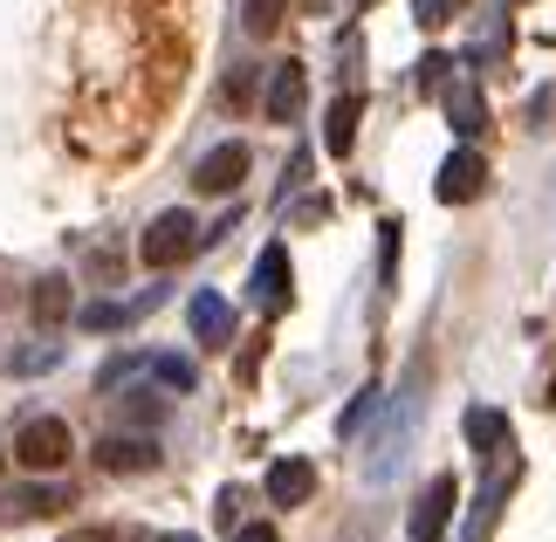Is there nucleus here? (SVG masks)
Segmentation results:
<instances>
[{"mask_svg": "<svg viewBox=\"0 0 556 542\" xmlns=\"http://www.w3.org/2000/svg\"><path fill=\"white\" fill-rule=\"evenodd\" d=\"M371 412H378V392H357V405L344 412V440H351V432H357V426L371 419Z\"/></svg>", "mask_w": 556, "mask_h": 542, "instance_id": "nucleus-23", "label": "nucleus"}, {"mask_svg": "<svg viewBox=\"0 0 556 542\" xmlns=\"http://www.w3.org/2000/svg\"><path fill=\"white\" fill-rule=\"evenodd\" d=\"M495 55H508V14H488L475 28V62H495Z\"/></svg>", "mask_w": 556, "mask_h": 542, "instance_id": "nucleus-18", "label": "nucleus"}, {"mask_svg": "<svg viewBox=\"0 0 556 542\" xmlns=\"http://www.w3.org/2000/svg\"><path fill=\"white\" fill-rule=\"evenodd\" d=\"M309 494H316V467L303 461V453H289V461L268 467V502L275 508H303Z\"/></svg>", "mask_w": 556, "mask_h": 542, "instance_id": "nucleus-7", "label": "nucleus"}, {"mask_svg": "<svg viewBox=\"0 0 556 542\" xmlns=\"http://www.w3.org/2000/svg\"><path fill=\"white\" fill-rule=\"evenodd\" d=\"M454 502H460L454 474H440V481L419 494V508H413V542H440V529H446V515H454Z\"/></svg>", "mask_w": 556, "mask_h": 542, "instance_id": "nucleus-9", "label": "nucleus"}, {"mask_svg": "<svg viewBox=\"0 0 556 542\" xmlns=\"http://www.w3.org/2000/svg\"><path fill=\"white\" fill-rule=\"evenodd\" d=\"M508 488H516V467H508V474H495V481L481 488V502H475V515H467V542H481L488 529H495V508L508 502Z\"/></svg>", "mask_w": 556, "mask_h": 542, "instance_id": "nucleus-16", "label": "nucleus"}, {"mask_svg": "<svg viewBox=\"0 0 556 542\" xmlns=\"http://www.w3.org/2000/svg\"><path fill=\"white\" fill-rule=\"evenodd\" d=\"M165 542H200V535H165Z\"/></svg>", "mask_w": 556, "mask_h": 542, "instance_id": "nucleus-25", "label": "nucleus"}, {"mask_svg": "<svg viewBox=\"0 0 556 542\" xmlns=\"http://www.w3.org/2000/svg\"><path fill=\"white\" fill-rule=\"evenodd\" d=\"M282 8H289V0H248V35H275V28H282Z\"/></svg>", "mask_w": 556, "mask_h": 542, "instance_id": "nucleus-19", "label": "nucleus"}, {"mask_svg": "<svg viewBox=\"0 0 556 542\" xmlns=\"http://www.w3.org/2000/svg\"><path fill=\"white\" fill-rule=\"evenodd\" d=\"M233 542H275V529L268 522H248V529H233Z\"/></svg>", "mask_w": 556, "mask_h": 542, "instance_id": "nucleus-24", "label": "nucleus"}, {"mask_svg": "<svg viewBox=\"0 0 556 542\" xmlns=\"http://www.w3.org/2000/svg\"><path fill=\"white\" fill-rule=\"evenodd\" d=\"M97 461L111 467V474H144V467H159V446L152 440H103Z\"/></svg>", "mask_w": 556, "mask_h": 542, "instance_id": "nucleus-15", "label": "nucleus"}, {"mask_svg": "<svg viewBox=\"0 0 556 542\" xmlns=\"http://www.w3.org/2000/svg\"><path fill=\"white\" fill-rule=\"evenodd\" d=\"M186 323H192V337L200 343H227L233 337V310H227V295H213V289H200L186 302Z\"/></svg>", "mask_w": 556, "mask_h": 542, "instance_id": "nucleus-10", "label": "nucleus"}, {"mask_svg": "<svg viewBox=\"0 0 556 542\" xmlns=\"http://www.w3.org/2000/svg\"><path fill=\"white\" fill-rule=\"evenodd\" d=\"M413 419H419V392H405V405L392 412V426H384V440H378V453H371V481L384 488V481H392V474H399V461H405V440H413Z\"/></svg>", "mask_w": 556, "mask_h": 542, "instance_id": "nucleus-5", "label": "nucleus"}, {"mask_svg": "<svg viewBox=\"0 0 556 542\" xmlns=\"http://www.w3.org/2000/svg\"><path fill=\"white\" fill-rule=\"evenodd\" d=\"M248 179V144H213L206 159H200V172H192V186L200 192H233Z\"/></svg>", "mask_w": 556, "mask_h": 542, "instance_id": "nucleus-8", "label": "nucleus"}, {"mask_svg": "<svg viewBox=\"0 0 556 542\" xmlns=\"http://www.w3.org/2000/svg\"><path fill=\"white\" fill-rule=\"evenodd\" d=\"M303 97H309V76H303V62H275V76H268V97H262L268 124H295V117H303Z\"/></svg>", "mask_w": 556, "mask_h": 542, "instance_id": "nucleus-6", "label": "nucleus"}, {"mask_svg": "<svg viewBox=\"0 0 556 542\" xmlns=\"http://www.w3.org/2000/svg\"><path fill=\"white\" fill-rule=\"evenodd\" d=\"M200 248V227H192V213L186 206H173V213H159L152 227H144V268H173V262H186V254Z\"/></svg>", "mask_w": 556, "mask_h": 542, "instance_id": "nucleus-2", "label": "nucleus"}, {"mask_svg": "<svg viewBox=\"0 0 556 542\" xmlns=\"http://www.w3.org/2000/svg\"><path fill=\"white\" fill-rule=\"evenodd\" d=\"M152 378L165 385V392H192V364L186 357H152Z\"/></svg>", "mask_w": 556, "mask_h": 542, "instance_id": "nucleus-20", "label": "nucleus"}, {"mask_svg": "<svg viewBox=\"0 0 556 542\" xmlns=\"http://www.w3.org/2000/svg\"><path fill=\"white\" fill-rule=\"evenodd\" d=\"M35 316L41 323H62V316H70V281H62V275L35 281Z\"/></svg>", "mask_w": 556, "mask_h": 542, "instance_id": "nucleus-17", "label": "nucleus"}, {"mask_svg": "<svg viewBox=\"0 0 556 542\" xmlns=\"http://www.w3.org/2000/svg\"><path fill=\"white\" fill-rule=\"evenodd\" d=\"M289 281H295V275H289V248H282V241H268V248H262V262H254V275H248L254 310H262V316H282V310H289V295H295Z\"/></svg>", "mask_w": 556, "mask_h": 542, "instance_id": "nucleus-3", "label": "nucleus"}, {"mask_svg": "<svg viewBox=\"0 0 556 542\" xmlns=\"http://www.w3.org/2000/svg\"><path fill=\"white\" fill-rule=\"evenodd\" d=\"M159 295H165V289L138 295V302H90V310H76V323H83V330H124V323H131V316L159 310Z\"/></svg>", "mask_w": 556, "mask_h": 542, "instance_id": "nucleus-14", "label": "nucleus"}, {"mask_svg": "<svg viewBox=\"0 0 556 542\" xmlns=\"http://www.w3.org/2000/svg\"><path fill=\"white\" fill-rule=\"evenodd\" d=\"M446 70H454L446 55H426V62H419V90H446Z\"/></svg>", "mask_w": 556, "mask_h": 542, "instance_id": "nucleus-22", "label": "nucleus"}, {"mask_svg": "<svg viewBox=\"0 0 556 542\" xmlns=\"http://www.w3.org/2000/svg\"><path fill=\"white\" fill-rule=\"evenodd\" d=\"M446 124H454L460 138H481V124H488V103H481V90L475 83H446Z\"/></svg>", "mask_w": 556, "mask_h": 542, "instance_id": "nucleus-13", "label": "nucleus"}, {"mask_svg": "<svg viewBox=\"0 0 556 542\" xmlns=\"http://www.w3.org/2000/svg\"><path fill=\"white\" fill-rule=\"evenodd\" d=\"M357 8H378V0H357Z\"/></svg>", "mask_w": 556, "mask_h": 542, "instance_id": "nucleus-26", "label": "nucleus"}, {"mask_svg": "<svg viewBox=\"0 0 556 542\" xmlns=\"http://www.w3.org/2000/svg\"><path fill=\"white\" fill-rule=\"evenodd\" d=\"M467 446L475 453H488V461H495V453H508V412L502 405H467Z\"/></svg>", "mask_w": 556, "mask_h": 542, "instance_id": "nucleus-11", "label": "nucleus"}, {"mask_svg": "<svg viewBox=\"0 0 556 542\" xmlns=\"http://www.w3.org/2000/svg\"><path fill=\"white\" fill-rule=\"evenodd\" d=\"M14 461L28 467V474H55L62 461H70V426L49 419V412H41V419H28V426L14 432Z\"/></svg>", "mask_w": 556, "mask_h": 542, "instance_id": "nucleus-1", "label": "nucleus"}, {"mask_svg": "<svg viewBox=\"0 0 556 542\" xmlns=\"http://www.w3.org/2000/svg\"><path fill=\"white\" fill-rule=\"evenodd\" d=\"M413 21L419 28H440V21H454V0H413Z\"/></svg>", "mask_w": 556, "mask_h": 542, "instance_id": "nucleus-21", "label": "nucleus"}, {"mask_svg": "<svg viewBox=\"0 0 556 542\" xmlns=\"http://www.w3.org/2000/svg\"><path fill=\"white\" fill-rule=\"evenodd\" d=\"M357 117H365V97H337V103H330V117H324V151H330V159H351Z\"/></svg>", "mask_w": 556, "mask_h": 542, "instance_id": "nucleus-12", "label": "nucleus"}, {"mask_svg": "<svg viewBox=\"0 0 556 542\" xmlns=\"http://www.w3.org/2000/svg\"><path fill=\"white\" fill-rule=\"evenodd\" d=\"M481 186H488V165H481V151H475V144H460L454 159L440 165V186H433V192H440L446 206H467V200H481Z\"/></svg>", "mask_w": 556, "mask_h": 542, "instance_id": "nucleus-4", "label": "nucleus"}]
</instances>
